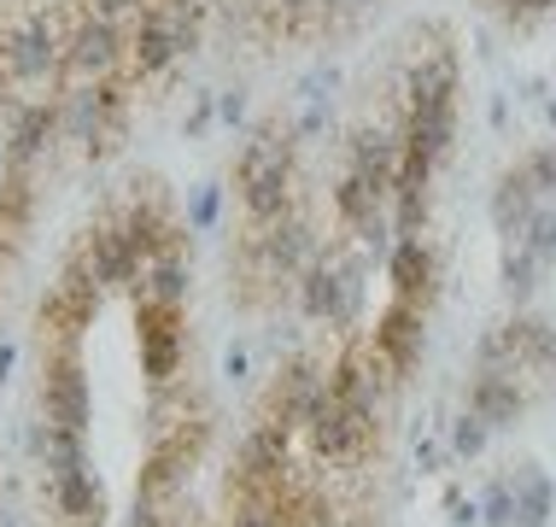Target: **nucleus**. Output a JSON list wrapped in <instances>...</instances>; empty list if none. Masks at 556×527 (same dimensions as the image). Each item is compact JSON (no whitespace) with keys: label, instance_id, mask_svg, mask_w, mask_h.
Listing matches in <instances>:
<instances>
[{"label":"nucleus","instance_id":"12","mask_svg":"<svg viewBox=\"0 0 556 527\" xmlns=\"http://www.w3.org/2000/svg\"><path fill=\"white\" fill-rule=\"evenodd\" d=\"M217 205H223V188L205 183L200 193H193V205H188V223H193V229H212V223H217Z\"/></svg>","mask_w":556,"mask_h":527},{"label":"nucleus","instance_id":"10","mask_svg":"<svg viewBox=\"0 0 556 527\" xmlns=\"http://www.w3.org/2000/svg\"><path fill=\"white\" fill-rule=\"evenodd\" d=\"M521 164H528V176L539 183V193H545V200H556V147H533Z\"/></svg>","mask_w":556,"mask_h":527},{"label":"nucleus","instance_id":"6","mask_svg":"<svg viewBox=\"0 0 556 527\" xmlns=\"http://www.w3.org/2000/svg\"><path fill=\"white\" fill-rule=\"evenodd\" d=\"M539 205H545V193H539V183L528 176V164H516V171H504L498 188H492V229L504 240H521L528 223L539 217Z\"/></svg>","mask_w":556,"mask_h":527},{"label":"nucleus","instance_id":"3","mask_svg":"<svg viewBox=\"0 0 556 527\" xmlns=\"http://www.w3.org/2000/svg\"><path fill=\"white\" fill-rule=\"evenodd\" d=\"M551 516V480L539 469H521L486 487V527H545Z\"/></svg>","mask_w":556,"mask_h":527},{"label":"nucleus","instance_id":"1","mask_svg":"<svg viewBox=\"0 0 556 527\" xmlns=\"http://www.w3.org/2000/svg\"><path fill=\"white\" fill-rule=\"evenodd\" d=\"M293 153H299V135L281 124V117H258L252 135L240 141L235 153V193H240V217L247 223H269L281 211H293Z\"/></svg>","mask_w":556,"mask_h":527},{"label":"nucleus","instance_id":"13","mask_svg":"<svg viewBox=\"0 0 556 527\" xmlns=\"http://www.w3.org/2000/svg\"><path fill=\"white\" fill-rule=\"evenodd\" d=\"M0 269H7V235H0Z\"/></svg>","mask_w":556,"mask_h":527},{"label":"nucleus","instance_id":"11","mask_svg":"<svg viewBox=\"0 0 556 527\" xmlns=\"http://www.w3.org/2000/svg\"><path fill=\"white\" fill-rule=\"evenodd\" d=\"M486 434H492V428H486V422H480L475 411L457 416V428H451V446H457V457H475V451L486 446Z\"/></svg>","mask_w":556,"mask_h":527},{"label":"nucleus","instance_id":"8","mask_svg":"<svg viewBox=\"0 0 556 527\" xmlns=\"http://www.w3.org/2000/svg\"><path fill=\"white\" fill-rule=\"evenodd\" d=\"M539 281H545V269H539V259L521 240H504V293L509 305H528V299L539 293Z\"/></svg>","mask_w":556,"mask_h":527},{"label":"nucleus","instance_id":"5","mask_svg":"<svg viewBox=\"0 0 556 527\" xmlns=\"http://www.w3.org/2000/svg\"><path fill=\"white\" fill-rule=\"evenodd\" d=\"M387 281H393V299H410V305H433V281H440V264H433V247L422 235L393 240L387 252Z\"/></svg>","mask_w":556,"mask_h":527},{"label":"nucleus","instance_id":"9","mask_svg":"<svg viewBox=\"0 0 556 527\" xmlns=\"http://www.w3.org/2000/svg\"><path fill=\"white\" fill-rule=\"evenodd\" d=\"M521 247H528L533 259H539V269L551 276V264H556V200H545V205H539V217L528 223V235H521Z\"/></svg>","mask_w":556,"mask_h":527},{"label":"nucleus","instance_id":"4","mask_svg":"<svg viewBox=\"0 0 556 527\" xmlns=\"http://www.w3.org/2000/svg\"><path fill=\"white\" fill-rule=\"evenodd\" d=\"M422 323H428V311H422V305H410V299H387L381 323L369 328V340L381 346V357L393 364L399 381L416 369V357H422Z\"/></svg>","mask_w":556,"mask_h":527},{"label":"nucleus","instance_id":"2","mask_svg":"<svg viewBox=\"0 0 556 527\" xmlns=\"http://www.w3.org/2000/svg\"><path fill=\"white\" fill-rule=\"evenodd\" d=\"M141 311V328H135V340H141V369L147 381H153V393H170L176 375H182V305H135Z\"/></svg>","mask_w":556,"mask_h":527},{"label":"nucleus","instance_id":"7","mask_svg":"<svg viewBox=\"0 0 556 527\" xmlns=\"http://www.w3.org/2000/svg\"><path fill=\"white\" fill-rule=\"evenodd\" d=\"M29 211H36V188H29V171H7L0 176V235L18 240Z\"/></svg>","mask_w":556,"mask_h":527}]
</instances>
